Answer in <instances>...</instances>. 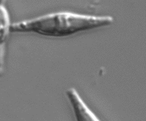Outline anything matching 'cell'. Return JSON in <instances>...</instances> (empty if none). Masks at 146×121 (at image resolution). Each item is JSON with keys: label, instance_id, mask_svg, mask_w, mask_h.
I'll return each mask as SVG.
<instances>
[{"label": "cell", "instance_id": "2", "mask_svg": "<svg viewBox=\"0 0 146 121\" xmlns=\"http://www.w3.org/2000/svg\"><path fill=\"white\" fill-rule=\"evenodd\" d=\"M68 100L70 102L75 116L78 121H98L99 119L89 110L75 89L70 88L66 91Z\"/></svg>", "mask_w": 146, "mask_h": 121}, {"label": "cell", "instance_id": "3", "mask_svg": "<svg viewBox=\"0 0 146 121\" xmlns=\"http://www.w3.org/2000/svg\"><path fill=\"white\" fill-rule=\"evenodd\" d=\"M10 21L7 9L3 4H0V50H2L5 40L7 38L9 32L10 30ZM3 54L0 50V73L2 69V63H3Z\"/></svg>", "mask_w": 146, "mask_h": 121}, {"label": "cell", "instance_id": "1", "mask_svg": "<svg viewBox=\"0 0 146 121\" xmlns=\"http://www.w3.org/2000/svg\"><path fill=\"white\" fill-rule=\"evenodd\" d=\"M111 16H93L72 13H56L11 25L13 32H30L50 37H64L79 32L108 26Z\"/></svg>", "mask_w": 146, "mask_h": 121}]
</instances>
